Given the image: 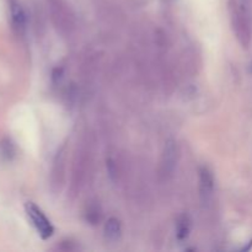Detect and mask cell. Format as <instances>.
<instances>
[{"label": "cell", "instance_id": "obj_2", "mask_svg": "<svg viewBox=\"0 0 252 252\" xmlns=\"http://www.w3.org/2000/svg\"><path fill=\"white\" fill-rule=\"evenodd\" d=\"M177 157H179V152H177L176 142H175L174 139H169L165 143V148L161 157V162H160L161 175L167 177L171 176V175L174 174L177 165Z\"/></svg>", "mask_w": 252, "mask_h": 252}, {"label": "cell", "instance_id": "obj_3", "mask_svg": "<svg viewBox=\"0 0 252 252\" xmlns=\"http://www.w3.org/2000/svg\"><path fill=\"white\" fill-rule=\"evenodd\" d=\"M10 19L14 31L17 34H24L26 30V14L19 0H9Z\"/></svg>", "mask_w": 252, "mask_h": 252}, {"label": "cell", "instance_id": "obj_7", "mask_svg": "<svg viewBox=\"0 0 252 252\" xmlns=\"http://www.w3.org/2000/svg\"><path fill=\"white\" fill-rule=\"evenodd\" d=\"M250 69H251V71H252V63H251V66H250Z\"/></svg>", "mask_w": 252, "mask_h": 252}, {"label": "cell", "instance_id": "obj_6", "mask_svg": "<svg viewBox=\"0 0 252 252\" xmlns=\"http://www.w3.org/2000/svg\"><path fill=\"white\" fill-rule=\"evenodd\" d=\"M189 230H191V221H189V217L181 216L177 219L176 223V235L179 240H185L189 236Z\"/></svg>", "mask_w": 252, "mask_h": 252}, {"label": "cell", "instance_id": "obj_5", "mask_svg": "<svg viewBox=\"0 0 252 252\" xmlns=\"http://www.w3.org/2000/svg\"><path fill=\"white\" fill-rule=\"evenodd\" d=\"M121 223L117 218H110L105 225V236L107 240L116 241L121 236Z\"/></svg>", "mask_w": 252, "mask_h": 252}, {"label": "cell", "instance_id": "obj_1", "mask_svg": "<svg viewBox=\"0 0 252 252\" xmlns=\"http://www.w3.org/2000/svg\"><path fill=\"white\" fill-rule=\"evenodd\" d=\"M25 209H26V213L29 216L30 220H31L32 225L34 226V229L39 234V236L43 240H47L48 238H51L53 235L54 229L51 221H49V219L44 216L43 212L36 204L32 203V202H27L26 206H25Z\"/></svg>", "mask_w": 252, "mask_h": 252}, {"label": "cell", "instance_id": "obj_4", "mask_svg": "<svg viewBox=\"0 0 252 252\" xmlns=\"http://www.w3.org/2000/svg\"><path fill=\"white\" fill-rule=\"evenodd\" d=\"M199 191L204 203L211 201L214 191V177L207 166H202L199 169Z\"/></svg>", "mask_w": 252, "mask_h": 252}]
</instances>
